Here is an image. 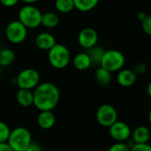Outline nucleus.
<instances>
[{
	"instance_id": "f257e3e1",
	"label": "nucleus",
	"mask_w": 151,
	"mask_h": 151,
	"mask_svg": "<svg viewBox=\"0 0 151 151\" xmlns=\"http://www.w3.org/2000/svg\"><path fill=\"white\" fill-rule=\"evenodd\" d=\"M60 92L51 82H42L33 91V105L40 111H53L59 103Z\"/></svg>"
},
{
	"instance_id": "f03ea898",
	"label": "nucleus",
	"mask_w": 151,
	"mask_h": 151,
	"mask_svg": "<svg viewBox=\"0 0 151 151\" xmlns=\"http://www.w3.org/2000/svg\"><path fill=\"white\" fill-rule=\"evenodd\" d=\"M48 60L50 65L55 69L65 68L71 61V53L69 49L61 43H56L48 50Z\"/></svg>"
},
{
	"instance_id": "7ed1b4c3",
	"label": "nucleus",
	"mask_w": 151,
	"mask_h": 151,
	"mask_svg": "<svg viewBox=\"0 0 151 151\" xmlns=\"http://www.w3.org/2000/svg\"><path fill=\"white\" fill-rule=\"evenodd\" d=\"M32 142L30 131L23 127H16L11 130L7 143L12 151H24Z\"/></svg>"
},
{
	"instance_id": "20e7f679",
	"label": "nucleus",
	"mask_w": 151,
	"mask_h": 151,
	"mask_svg": "<svg viewBox=\"0 0 151 151\" xmlns=\"http://www.w3.org/2000/svg\"><path fill=\"white\" fill-rule=\"evenodd\" d=\"M42 12L33 4H26L18 13V20L27 29H35L41 26Z\"/></svg>"
},
{
	"instance_id": "39448f33",
	"label": "nucleus",
	"mask_w": 151,
	"mask_h": 151,
	"mask_svg": "<svg viewBox=\"0 0 151 151\" xmlns=\"http://www.w3.org/2000/svg\"><path fill=\"white\" fill-rule=\"evenodd\" d=\"M125 64L126 58L121 51L118 50H109L104 51L100 65L112 73L123 69Z\"/></svg>"
},
{
	"instance_id": "423d86ee",
	"label": "nucleus",
	"mask_w": 151,
	"mask_h": 151,
	"mask_svg": "<svg viewBox=\"0 0 151 151\" xmlns=\"http://www.w3.org/2000/svg\"><path fill=\"white\" fill-rule=\"evenodd\" d=\"M15 83L21 89H35L40 83V74L34 68L22 70L15 79Z\"/></svg>"
},
{
	"instance_id": "0eeeda50",
	"label": "nucleus",
	"mask_w": 151,
	"mask_h": 151,
	"mask_svg": "<svg viewBox=\"0 0 151 151\" xmlns=\"http://www.w3.org/2000/svg\"><path fill=\"white\" fill-rule=\"evenodd\" d=\"M5 37L11 43H22L27 37V28L19 20H12L5 27Z\"/></svg>"
},
{
	"instance_id": "6e6552de",
	"label": "nucleus",
	"mask_w": 151,
	"mask_h": 151,
	"mask_svg": "<svg viewBox=\"0 0 151 151\" xmlns=\"http://www.w3.org/2000/svg\"><path fill=\"white\" fill-rule=\"evenodd\" d=\"M96 120L102 127H110L118 120L117 110L109 104H102L96 111Z\"/></svg>"
},
{
	"instance_id": "1a4fd4ad",
	"label": "nucleus",
	"mask_w": 151,
	"mask_h": 151,
	"mask_svg": "<svg viewBox=\"0 0 151 151\" xmlns=\"http://www.w3.org/2000/svg\"><path fill=\"white\" fill-rule=\"evenodd\" d=\"M109 133L116 142H125L131 138L132 130L127 123L117 120L109 127Z\"/></svg>"
},
{
	"instance_id": "9d476101",
	"label": "nucleus",
	"mask_w": 151,
	"mask_h": 151,
	"mask_svg": "<svg viewBox=\"0 0 151 151\" xmlns=\"http://www.w3.org/2000/svg\"><path fill=\"white\" fill-rule=\"evenodd\" d=\"M77 40L81 47L88 50L96 45L98 42V34L93 27H84L80 31Z\"/></svg>"
},
{
	"instance_id": "9b49d317",
	"label": "nucleus",
	"mask_w": 151,
	"mask_h": 151,
	"mask_svg": "<svg viewBox=\"0 0 151 151\" xmlns=\"http://www.w3.org/2000/svg\"><path fill=\"white\" fill-rule=\"evenodd\" d=\"M35 43L38 49L48 51L57 43V41L52 34L49 32H41L36 35Z\"/></svg>"
},
{
	"instance_id": "f8f14e48",
	"label": "nucleus",
	"mask_w": 151,
	"mask_h": 151,
	"mask_svg": "<svg viewBox=\"0 0 151 151\" xmlns=\"http://www.w3.org/2000/svg\"><path fill=\"white\" fill-rule=\"evenodd\" d=\"M137 81V75L134 70L130 69H121L118 72L117 81L118 83L124 88H128L133 86Z\"/></svg>"
},
{
	"instance_id": "ddd939ff",
	"label": "nucleus",
	"mask_w": 151,
	"mask_h": 151,
	"mask_svg": "<svg viewBox=\"0 0 151 151\" xmlns=\"http://www.w3.org/2000/svg\"><path fill=\"white\" fill-rule=\"evenodd\" d=\"M56 123V117L52 111H40L37 117L38 126L44 130L50 129L54 127Z\"/></svg>"
},
{
	"instance_id": "4468645a",
	"label": "nucleus",
	"mask_w": 151,
	"mask_h": 151,
	"mask_svg": "<svg viewBox=\"0 0 151 151\" xmlns=\"http://www.w3.org/2000/svg\"><path fill=\"white\" fill-rule=\"evenodd\" d=\"M131 139L135 142V144H144L148 143L150 140V130L148 127L140 126L136 127L131 134Z\"/></svg>"
},
{
	"instance_id": "2eb2a0df",
	"label": "nucleus",
	"mask_w": 151,
	"mask_h": 151,
	"mask_svg": "<svg viewBox=\"0 0 151 151\" xmlns=\"http://www.w3.org/2000/svg\"><path fill=\"white\" fill-rule=\"evenodd\" d=\"M73 66L79 71L88 70L91 65V60L87 52H80L73 58Z\"/></svg>"
},
{
	"instance_id": "dca6fc26",
	"label": "nucleus",
	"mask_w": 151,
	"mask_h": 151,
	"mask_svg": "<svg viewBox=\"0 0 151 151\" xmlns=\"http://www.w3.org/2000/svg\"><path fill=\"white\" fill-rule=\"evenodd\" d=\"M59 16L54 12H47L42 13L41 25L46 28H54L59 24Z\"/></svg>"
},
{
	"instance_id": "f3484780",
	"label": "nucleus",
	"mask_w": 151,
	"mask_h": 151,
	"mask_svg": "<svg viewBox=\"0 0 151 151\" xmlns=\"http://www.w3.org/2000/svg\"><path fill=\"white\" fill-rule=\"evenodd\" d=\"M17 102L23 107H29L33 105V91L28 89L19 88L16 94Z\"/></svg>"
},
{
	"instance_id": "a211bd4d",
	"label": "nucleus",
	"mask_w": 151,
	"mask_h": 151,
	"mask_svg": "<svg viewBox=\"0 0 151 151\" xmlns=\"http://www.w3.org/2000/svg\"><path fill=\"white\" fill-rule=\"evenodd\" d=\"M100 0H73L74 9L81 12H88L96 7Z\"/></svg>"
},
{
	"instance_id": "6ab92c4d",
	"label": "nucleus",
	"mask_w": 151,
	"mask_h": 151,
	"mask_svg": "<svg viewBox=\"0 0 151 151\" xmlns=\"http://www.w3.org/2000/svg\"><path fill=\"white\" fill-rule=\"evenodd\" d=\"M15 60V53L12 50L4 48L0 50V65L2 67L8 66Z\"/></svg>"
},
{
	"instance_id": "aec40b11",
	"label": "nucleus",
	"mask_w": 151,
	"mask_h": 151,
	"mask_svg": "<svg viewBox=\"0 0 151 151\" xmlns=\"http://www.w3.org/2000/svg\"><path fill=\"white\" fill-rule=\"evenodd\" d=\"M104 51L105 50L102 47L97 46V45H96V46H94V47L88 50L87 53H88V57H89V58L91 60L92 65L93 64L100 65Z\"/></svg>"
},
{
	"instance_id": "412c9836",
	"label": "nucleus",
	"mask_w": 151,
	"mask_h": 151,
	"mask_svg": "<svg viewBox=\"0 0 151 151\" xmlns=\"http://www.w3.org/2000/svg\"><path fill=\"white\" fill-rule=\"evenodd\" d=\"M112 79L111 73L105 70L103 67H99L96 72V80L102 86H107L111 83Z\"/></svg>"
},
{
	"instance_id": "4be33fe9",
	"label": "nucleus",
	"mask_w": 151,
	"mask_h": 151,
	"mask_svg": "<svg viewBox=\"0 0 151 151\" xmlns=\"http://www.w3.org/2000/svg\"><path fill=\"white\" fill-rule=\"evenodd\" d=\"M55 8L61 13L71 12L74 9L73 0H55Z\"/></svg>"
},
{
	"instance_id": "5701e85b",
	"label": "nucleus",
	"mask_w": 151,
	"mask_h": 151,
	"mask_svg": "<svg viewBox=\"0 0 151 151\" xmlns=\"http://www.w3.org/2000/svg\"><path fill=\"white\" fill-rule=\"evenodd\" d=\"M11 133V129L8 125L3 121H0V143L1 142H7Z\"/></svg>"
},
{
	"instance_id": "b1692460",
	"label": "nucleus",
	"mask_w": 151,
	"mask_h": 151,
	"mask_svg": "<svg viewBox=\"0 0 151 151\" xmlns=\"http://www.w3.org/2000/svg\"><path fill=\"white\" fill-rule=\"evenodd\" d=\"M142 22V30L144 31V33L148 35H151V17L150 15H148L143 20L141 21Z\"/></svg>"
},
{
	"instance_id": "393cba45",
	"label": "nucleus",
	"mask_w": 151,
	"mask_h": 151,
	"mask_svg": "<svg viewBox=\"0 0 151 151\" xmlns=\"http://www.w3.org/2000/svg\"><path fill=\"white\" fill-rule=\"evenodd\" d=\"M107 151H130V149L125 142H116L111 145Z\"/></svg>"
},
{
	"instance_id": "a878e982",
	"label": "nucleus",
	"mask_w": 151,
	"mask_h": 151,
	"mask_svg": "<svg viewBox=\"0 0 151 151\" xmlns=\"http://www.w3.org/2000/svg\"><path fill=\"white\" fill-rule=\"evenodd\" d=\"M130 151H151V147L150 144H135L133 148L130 149Z\"/></svg>"
},
{
	"instance_id": "bb28decb",
	"label": "nucleus",
	"mask_w": 151,
	"mask_h": 151,
	"mask_svg": "<svg viewBox=\"0 0 151 151\" xmlns=\"http://www.w3.org/2000/svg\"><path fill=\"white\" fill-rule=\"evenodd\" d=\"M146 70H147V65H146V64H144V63H139V64H137V65H135L134 72L136 73V75H138V74H142V73H144L146 72Z\"/></svg>"
},
{
	"instance_id": "cd10ccee",
	"label": "nucleus",
	"mask_w": 151,
	"mask_h": 151,
	"mask_svg": "<svg viewBox=\"0 0 151 151\" xmlns=\"http://www.w3.org/2000/svg\"><path fill=\"white\" fill-rule=\"evenodd\" d=\"M19 0H0V3L4 7H13L15 6Z\"/></svg>"
},
{
	"instance_id": "c85d7f7f",
	"label": "nucleus",
	"mask_w": 151,
	"mask_h": 151,
	"mask_svg": "<svg viewBox=\"0 0 151 151\" xmlns=\"http://www.w3.org/2000/svg\"><path fill=\"white\" fill-rule=\"evenodd\" d=\"M24 151H42V148L38 143L32 142Z\"/></svg>"
},
{
	"instance_id": "c756f323",
	"label": "nucleus",
	"mask_w": 151,
	"mask_h": 151,
	"mask_svg": "<svg viewBox=\"0 0 151 151\" xmlns=\"http://www.w3.org/2000/svg\"><path fill=\"white\" fill-rule=\"evenodd\" d=\"M0 151H12L10 148L7 142H1L0 143Z\"/></svg>"
},
{
	"instance_id": "7c9ffc66",
	"label": "nucleus",
	"mask_w": 151,
	"mask_h": 151,
	"mask_svg": "<svg viewBox=\"0 0 151 151\" xmlns=\"http://www.w3.org/2000/svg\"><path fill=\"white\" fill-rule=\"evenodd\" d=\"M148 15H149V14H148V13H146L145 12H139V13H138V16H137V17H138L139 20H140V21H142V20H143V19H144Z\"/></svg>"
},
{
	"instance_id": "2f4dec72",
	"label": "nucleus",
	"mask_w": 151,
	"mask_h": 151,
	"mask_svg": "<svg viewBox=\"0 0 151 151\" xmlns=\"http://www.w3.org/2000/svg\"><path fill=\"white\" fill-rule=\"evenodd\" d=\"M19 1H22V2L25 3L26 4H33L38 2L39 0H19Z\"/></svg>"
},
{
	"instance_id": "473e14b6",
	"label": "nucleus",
	"mask_w": 151,
	"mask_h": 151,
	"mask_svg": "<svg viewBox=\"0 0 151 151\" xmlns=\"http://www.w3.org/2000/svg\"><path fill=\"white\" fill-rule=\"evenodd\" d=\"M1 69H2V66L0 65V73H1Z\"/></svg>"
},
{
	"instance_id": "72a5a7b5",
	"label": "nucleus",
	"mask_w": 151,
	"mask_h": 151,
	"mask_svg": "<svg viewBox=\"0 0 151 151\" xmlns=\"http://www.w3.org/2000/svg\"><path fill=\"white\" fill-rule=\"evenodd\" d=\"M1 49H2V48H1V45H0V50H1Z\"/></svg>"
},
{
	"instance_id": "f704fd0d",
	"label": "nucleus",
	"mask_w": 151,
	"mask_h": 151,
	"mask_svg": "<svg viewBox=\"0 0 151 151\" xmlns=\"http://www.w3.org/2000/svg\"><path fill=\"white\" fill-rule=\"evenodd\" d=\"M54 151H61V150H54Z\"/></svg>"
}]
</instances>
